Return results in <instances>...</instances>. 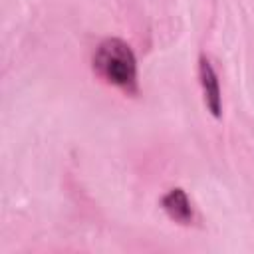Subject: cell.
<instances>
[{
	"mask_svg": "<svg viewBox=\"0 0 254 254\" xmlns=\"http://www.w3.org/2000/svg\"><path fill=\"white\" fill-rule=\"evenodd\" d=\"M163 210L177 222L189 224L192 220V208L189 202V196L183 189H171L163 198H161Z\"/></svg>",
	"mask_w": 254,
	"mask_h": 254,
	"instance_id": "cell-3",
	"label": "cell"
},
{
	"mask_svg": "<svg viewBox=\"0 0 254 254\" xmlns=\"http://www.w3.org/2000/svg\"><path fill=\"white\" fill-rule=\"evenodd\" d=\"M93 69L107 83L117 85L127 93H137V60L123 40H103L93 54Z\"/></svg>",
	"mask_w": 254,
	"mask_h": 254,
	"instance_id": "cell-1",
	"label": "cell"
},
{
	"mask_svg": "<svg viewBox=\"0 0 254 254\" xmlns=\"http://www.w3.org/2000/svg\"><path fill=\"white\" fill-rule=\"evenodd\" d=\"M198 79H200V87H202V95H204V103H206L208 111L214 117H220V111H222L220 83H218L212 64L204 56H200V60H198Z\"/></svg>",
	"mask_w": 254,
	"mask_h": 254,
	"instance_id": "cell-2",
	"label": "cell"
}]
</instances>
